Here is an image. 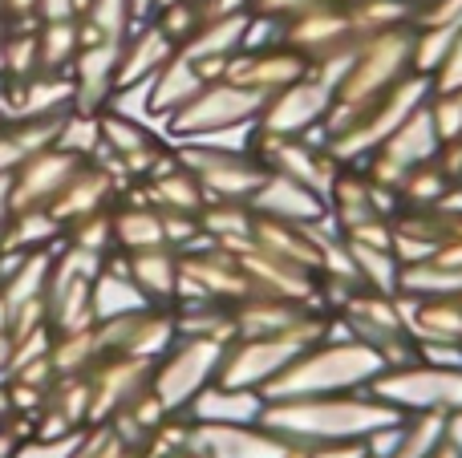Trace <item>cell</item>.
<instances>
[{"instance_id": "1", "label": "cell", "mask_w": 462, "mask_h": 458, "mask_svg": "<svg viewBox=\"0 0 462 458\" xmlns=\"http://www.w3.org/2000/svg\"><path fill=\"white\" fill-rule=\"evenodd\" d=\"M263 426L288 446H365L377 430L402 422L393 406H385L374 389L317 398H276L263 406Z\"/></svg>"}, {"instance_id": "2", "label": "cell", "mask_w": 462, "mask_h": 458, "mask_svg": "<svg viewBox=\"0 0 462 458\" xmlns=\"http://www.w3.org/2000/svg\"><path fill=\"white\" fill-rule=\"evenodd\" d=\"M390 370L377 349L365 341L349 337V333H328L325 341L309 345L304 353L292 357L284 373L263 389L268 402L276 398H317V394H353V389H369L382 373Z\"/></svg>"}, {"instance_id": "3", "label": "cell", "mask_w": 462, "mask_h": 458, "mask_svg": "<svg viewBox=\"0 0 462 458\" xmlns=\"http://www.w3.org/2000/svg\"><path fill=\"white\" fill-rule=\"evenodd\" d=\"M410 73H414V29H410V24L377 32V37H365L353 49L349 65H345L341 81H337L333 110H328V122H325V130H320V138H325L328 130H337L341 122H349L357 110H365L369 102H377L382 94H390Z\"/></svg>"}, {"instance_id": "4", "label": "cell", "mask_w": 462, "mask_h": 458, "mask_svg": "<svg viewBox=\"0 0 462 458\" xmlns=\"http://www.w3.org/2000/svg\"><path fill=\"white\" fill-rule=\"evenodd\" d=\"M377 398L410 418V414H458L462 410V353L450 349H422L414 362L390 365L374 381Z\"/></svg>"}, {"instance_id": "5", "label": "cell", "mask_w": 462, "mask_h": 458, "mask_svg": "<svg viewBox=\"0 0 462 458\" xmlns=\"http://www.w3.org/2000/svg\"><path fill=\"white\" fill-rule=\"evenodd\" d=\"M426 97H430V81H426L422 73H410V78L398 81L390 94H382L377 102H369L365 110L353 114L349 122H341L337 130H328L325 134L328 154H333L341 167H357V162H365L369 154H374L377 146H382L385 138H390L393 130L418 110V105H426Z\"/></svg>"}, {"instance_id": "6", "label": "cell", "mask_w": 462, "mask_h": 458, "mask_svg": "<svg viewBox=\"0 0 462 458\" xmlns=\"http://www.w3.org/2000/svg\"><path fill=\"white\" fill-rule=\"evenodd\" d=\"M268 97L255 94L247 86H236L227 78H216L167 118V134L175 142H195V138H219V134H236V130H252L260 118Z\"/></svg>"}, {"instance_id": "7", "label": "cell", "mask_w": 462, "mask_h": 458, "mask_svg": "<svg viewBox=\"0 0 462 458\" xmlns=\"http://www.w3.org/2000/svg\"><path fill=\"white\" fill-rule=\"evenodd\" d=\"M227 341L216 337H175V345L154 362L151 373V394L162 402L167 414H187V406L219 381V365H224Z\"/></svg>"}, {"instance_id": "8", "label": "cell", "mask_w": 462, "mask_h": 458, "mask_svg": "<svg viewBox=\"0 0 462 458\" xmlns=\"http://www.w3.org/2000/svg\"><path fill=\"white\" fill-rule=\"evenodd\" d=\"M175 154L199 179L208 203H247L263 183V162L244 146H224L219 138L208 142H175Z\"/></svg>"}, {"instance_id": "9", "label": "cell", "mask_w": 462, "mask_h": 458, "mask_svg": "<svg viewBox=\"0 0 462 458\" xmlns=\"http://www.w3.org/2000/svg\"><path fill=\"white\" fill-rule=\"evenodd\" d=\"M333 329H312V333H284V337H236L224 349V365H219V381L239 389H268L280 373L292 365L296 353L309 345L325 341Z\"/></svg>"}, {"instance_id": "10", "label": "cell", "mask_w": 462, "mask_h": 458, "mask_svg": "<svg viewBox=\"0 0 462 458\" xmlns=\"http://www.w3.org/2000/svg\"><path fill=\"white\" fill-rule=\"evenodd\" d=\"M333 94H337L333 81L325 73L309 69L292 86L268 94L260 118H255V130L260 134H284V138H320L328 110H333Z\"/></svg>"}, {"instance_id": "11", "label": "cell", "mask_w": 462, "mask_h": 458, "mask_svg": "<svg viewBox=\"0 0 462 458\" xmlns=\"http://www.w3.org/2000/svg\"><path fill=\"white\" fill-rule=\"evenodd\" d=\"M439 154H442V138H439V130H434V122H430V110L418 105V110L410 114V118L402 122V126L393 130V134L385 138V142L377 146L365 162H357V167L369 175V183L382 187L385 195L398 199L402 179H406L410 170L434 162Z\"/></svg>"}, {"instance_id": "12", "label": "cell", "mask_w": 462, "mask_h": 458, "mask_svg": "<svg viewBox=\"0 0 462 458\" xmlns=\"http://www.w3.org/2000/svg\"><path fill=\"white\" fill-rule=\"evenodd\" d=\"M244 297H252V280L239 268L236 252L208 243V240L179 252V297L175 300H219V305H236Z\"/></svg>"}, {"instance_id": "13", "label": "cell", "mask_w": 462, "mask_h": 458, "mask_svg": "<svg viewBox=\"0 0 462 458\" xmlns=\"http://www.w3.org/2000/svg\"><path fill=\"white\" fill-rule=\"evenodd\" d=\"M247 151L263 162V170H276V175H288L296 183L312 187L317 195H328L341 162L328 154L325 138H284V134H260L252 126V138H247Z\"/></svg>"}, {"instance_id": "14", "label": "cell", "mask_w": 462, "mask_h": 458, "mask_svg": "<svg viewBox=\"0 0 462 458\" xmlns=\"http://www.w3.org/2000/svg\"><path fill=\"white\" fill-rule=\"evenodd\" d=\"M187 451L195 458H288L292 446L272 435L263 422H191Z\"/></svg>"}, {"instance_id": "15", "label": "cell", "mask_w": 462, "mask_h": 458, "mask_svg": "<svg viewBox=\"0 0 462 458\" xmlns=\"http://www.w3.org/2000/svg\"><path fill=\"white\" fill-rule=\"evenodd\" d=\"M309 69H312V65L304 61L292 45H284V41H280V32H276L272 41H247V45L227 61L224 78L268 97V94H276V89L292 86V81L304 78Z\"/></svg>"}, {"instance_id": "16", "label": "cell", "mask_w": 462, "mask_h": 458, "mask_svg": "<svg viewBox=\"0 0 462 458\" xmlns=\"http://www.w3.org/2000/svg\"><path fill=\"white\" fill-rule=\"evenodd\" d=\"M151 373H154V362H143V357H122V353L102 357L86 373L89 378V426L110 422L138 394H146L151 389Z\"/></svg>"}, {"instance_id": "17", "label": "cell", "mask_w": 462, "mask_h": 458, "mask_svg": "<svg viewBox=\"0 0 462 458\" xmlns=\"http://www.w3.org/2000/svg\"><path fill=\"white\" fill-rule=\"evenodd\" d=\"M102 151L126 170L130 183H143L154 170V162L171 151L154 130H146L138 118H126V114L102 110Z\"/></svg>"}, {"instance_id": "18", "label": "cell", "mask_w": 462, "mask_h": 458, "mask_svg": "<svg viewBox=\"0 0 462 458\" xmlns=\"http://www.w3.org/2000/svg\"><path fill=\"white\" fill-rule=\"evenodd\" d=\"M118 195H122L118 179H114L97 159H86L78 170H73L69 183L61 187V195L49 203V215H53L65 232V227L81 224V219L97 215V211H110Z\"/></svg>"}, {"instance_id": "19", "label": "cell", "mask_w": 462, "mask_h": 458, "mask_svg": "<svg viewBox=\"0 0 462 458\" xmlns=\"http://www.w3.org/2000/svg\"><path fill=\"white\" fill-rule=\"evenodd\" d=\"M81 162L86 159H73V154L57 151V146H49V151L24 159L21 167H16V175H13V215L49 207V203L61 195V187L73 179V170H78Z\"/></svg>"}, {"instance_id": "20", "label": "cell", "mask_w": 462, "mask_h": 458, "mask_svg": "<svg viewBox=\"0 0 462 458\" xmlns=\"http://www.w3.org/2000/svg\"><path fill=\"white\" fill-rule=\"evenodd\" d=\"M252 24H255V13L216 16V21L203 24V29L195 32L187 45H179V53L191 57L208 81H216V78H224V69H227L231 57H236L239 49L247 45V37H252Z\"/></svg>"}, {"instance_id": "21", "label": "cell", "mask_w": 462, "mask_h": 458, "mask_svg": "<svg viewBox=\"0 0 462 458\" xmlns=\"http://www.w3.org/2000/svg\"><path fill=\"white\" fill-rule=\"evenodd\" d=\"M247 207L263 219H280V224H325V195H317L312 187L296 183L288 175L268 170L263 183L255 187V195L247 199Z\"/></svg>"}, {"instance_id": "22", "label": "cell", "mask_w": 462, "mask_h": 458, "mask_svg": "<svg viewBox=\"0 0 462 458\" xmlns=\"http://www.w3.org/2000/svg\"><path fill=\"white\" fill-rule=\"evenodd\" d=\"M402 313L418 349L462 353V297H402Z\"/></svg>"}, {"instance_id": "23", "label": "cell", "mask_w": 462, "mask_h": 458, "mask_svg": "<svg viewBox=\"0 0 462 458\" xmlns=\"http://www.w3.org/2000/svg\"><path fill=\"white\" fill-rule=\"evenodd\" d=\"M122 45L118 41H102V45H86L73 57V110L102 114L114 97V81H118Z\"/></svg>"}, {"instance_id": "24", "label": "cell", "mask_w": 462, "mask_h": 458, "mask_svg": "<svg viewBox=\"0 0 462 458\" xmlns=\"http://www.w3.org/2000/svg\"><path fill=\"white\" fill-rule=\"evenodd\" d=\"M138 195H143L151 207L159 211H175V215H199L203 203H208V195H203L199 179L191 175V170L179 162L175 146H171L167 154H162L159 162H154V170L138 183Z\"/></svg>"}, {"instance_id": "25", "label": "cell", "mask_w": 462, "mask_h": 458, "mask_svg": "<svg viewBox=\"0 0 462 458\" xmlns=\"http://www.w3.org/2000/svg\"><path fill=\"white\" fill-rule=\"evenodd\" d=\"M175 53H179V45L154 21L134 24V32L122 41V61H118V81H114V94H118V89L138 86V81H151Z\"/></svg>"}, {"instance_id": "26", "label": "cell", "mask_w": 462, "mask_h": 458, "mask_svg": "<svg viewBox=\"0 0 462 458\" xmlns=\"http://www.w3.org/2000/svg\"><path fill=\"white\" fill-rule=\"evenodd\" d=\"M122 272L143 289L151 305L171 308L179 297V252L175 248H146V252H122Z\"/></svg>"}, {"instance_id": "27", "label": "cell", "mask_w": 462, "mask_h": 458, "mask_svg": "<svg viewBox=\"0 0 462 458\" xmlns=\"http://www.w3.org/2000/svg\"><path fill=\"white\" fill-rule=\"evenodd\" d=\"M208 86V78L199 73V65L191 61V57L175 53L167 65H162L159 73L151 78V94H146V114H154V118L167 122L175 110H183L187 102H191L199 89Z\"/></svg>"}, {"instance_id": "28", "label": "cell", "mask_w": 462, "mask_h": 458, "mask_svg": "<svg viewBox=\"0 0 462 458\" xmlns=\"http://www.w3.org/2000/svg\"><path fill=\"white\" fill-rule=\"evenodd\" d=\"M114 224V252H146V248H167V232H162V211L151 207L143 195L122 199L110 207Z\"/></svg>"}, {"instance_id": "29", "label": "cell", "mask_w": 462, "mask_h": 458, "mask_svg": "<svg viewBox=\"0 0 462 458\" xmlns=\"http://www.w3.org/2000/svg\"><path fill=\"white\" fill-rule=\"evenodd\" d=\"M268 398L260 389H239L224 386V381H211L191 406H187V418L191 422H260Z\"/></svg>"}, {"instance_id": "30", "label": "cell", "mask_w": 462, "mask_h": 458, "mask_svg": "<svg viewBox=\"0 0 462 458\" xmlns=\"http://www.w3.org/2000/svg\"><path fill=\"white\" fill-rule=\"evenodd\" d=\"M252 224H255V211L247 203H203L199 211L203 240L219 243L227 252H244L252 243Z\"/></svg>"}, {"instance_id": "31", "label": "cell", "mask_w": 462, "mask_h": 458, "mask_svg": "<svg viewBox=\"0 0 462 458\" xmlns=\"http://www.w3.org/2000/svg\"><path fill=\"white\" fill-rule=\"evenodd\" d=\"M134 32V13L130 0H89L86 13L78 16V37L81 49L86 45H102V41H126Z\"/></svg>"}, {"instance_id": "32", "label": "cell", "mask_w": 462, "mask_h": 458, "mask_svg": "<svg viewBox=\"0 0 462 458\" xmlns=\"http://www.w3.org/2000/svg\"><path fill=\"white\" fill-rule=\"evenodd\" d=\"M345 243H349V260H353V272H357L361 289L398 297L402 264L393 256V248H377V243H357V240H345Z\"/></svg>"}, {"instance_id": "33", "label": "cell", "mask_w": 462, "mask_h": 458, "mask_svg": "<svg viewBox=\"0 0 462 458\" xmlns=\"http://www.w3.org/2000/svg\"><path fill=\"white\" fill-rule=\"evenodd\" d=\"M143 308H151V300L143 297V289H138L126 272H118V268L106 264L102 276L94 280V316L97 321L130 316V313H143Z\"/></svg>"}, {"instance_id": "34", "label": "cell", "mask_w": 462, "mask_h": 458, "mask_svg": "<svg viewBox=\"0 0 462 458\" xmlns=\"http://www.w3.org/2000/svg\"><path fill=\"white\" fill-rule=\"evenodd\" d=\"M398 297H462V268L447 264L439 256L402 268Z\"/></svg>"}, {"instance_id": "35", "label": "cell", "mask_w": 462, "mask_h": 458, "mask_svg": "<svg viewBox=\"0 0 462 458\" xmlns=\"http://www.w3.org/2000/svg\"><path fill=\"white\" fill-rule=\"evenodd\" d=\"M53 370L57 378H78V373H89L97 362H102V345H97L94 325L81 333H53Z\"/></svg>"}, {"instance_id": "36", "label": "cell", "mask_w": 462, "mask_h": 458, "mask_svg": "<svg viewBox=\"0 0 462 458\" xmlns=\"http://www.w3.org/2000/svg\"><path fill=\"white\" fill-rule=\"evenodd\" d=\"M37 45H41V73H69L73 57L81 53V37H78V16L73 21H49L37 29Z\"/></svg>"}, {"instance_id": "37", "label": "cell", "mask_w": 462, "mask_h": 458, "mask_svg": "<svg viewBox=\"0 0 462 458\" xmlns=\"http://www.w3.org/2000/svg\"><path fill=\"white\" fill-rule=\"evenodd\" d=\"M57 151L73 154V159H94L102 146V114H86V110H69L61 118L57 130Z\"/></svg>"}, {"instance_id": "38", "label": "cell", "mask_w": 462, "mask_h": 458, "mask_svg": "<svg viewBox=\"0 0 462 458\" xmlns=\"http://www.w3.org/2000/svg\"><path fill=\"white\" fill-rule=\"evenodd\" d=\"M5 69H8V81H29L32 73H41L37 29H32V32H8V41H5Z\"/></svg>"}, {"instance_id": "39", "label": "cell", "mask_w": 462, "mask_h": 458, "mask_svg": "<svg viewBox=\"0 0 462 458\" xmlns=\"http://www.w3.org/2000/svg\"><path fill=\"white\" fill-rule=\"evenodd\" d=\"M65 243L110 256V252H114V224H110V211H97V215H89V219H81V224L65 227Z\"/></svg>"}, {"instance_id": "40", "label": "cell", "mask_w": 462, "mask_h": 458, "mask_svg": "<svg viewBox=\"0 0 462 458\" xmlns=\"http://www.w3.org/2000/svg\"><path fill=\"white\" fill-rule=\"evenodd\" d=\"M426 110H430V122L439 130L442 146L458 142L462 138V89H450V94H430L426 97Z\"/></svg>"}, {"instance_id": "41", "label": "cell", "mask_w": 462, "mask_h": 458, "mask_svg": "<svg viewBox=\"0 0 462 458\" xmlns=\"http://www.w3.org/2000/svg\"><path fill=\"white\" fill-rule=\"evenodd\" d=\"M426 81H430V94H450V89H462V37L455 41V49H450L439 65H434V73Z\"/></svg>"}, {"instance_id": "42", "label": "cell", "mask_w": 462, "mask_h": 458, "mask_svg": "<svg viewBox=\"0 0 462 458\" xmlns=\"http://www.w3.org/2000/svg\"><path fill=\"white\" fill-rule=\"evenodd\" d=\"M37 16H41V24H49V21H73V16H78V0H41Z\"/></svg>"}, {"instance_id": "43", "label": "cell", "mask_w": 462, "mask_h": 458, "mask_svg": "<svg viewBox=\"0 0 462 458\" xmlns=\"http://www.w3.org/2000/svg\"><path fill=\"white\" fill-rule=\"evenodd\" d=\"M255 0H203V8H208V21H216V16H231V13H252Z\"/></svg>"}, {"instance_id": "44", "label": "cell", "mask_w": 462, "mask_h": 458, "mask_svg": "<svg viewBox=\"0 0 462 458\" xmlns=\"http://www.w3.org/2000/svg\"><path fill=\"white\" fill-rule=\"evenodd\" d=\"M442 443H447L450 451L462 458V410H458V414H447V418H442Z\"/></svg>"}, {"instance_id": "45", "label": "cell", "mask_w": 462, "mask_h": 458, "mask_svg": "<svg viewBox=\"0 0 462 458\" xmlns=\"http://www.w3.org/2000/svg\"><path fill=\"white\" fill-rule=\"evenodd\" d=\"M37 5L41 0H0V13L13 21H29V16H37Z\"/></svg>"}, {"instance_id": "46", "label": "cell", "mask_w": 462, "mask_h": 458, "mask_svg": "<svg viewBox=\"0 0 462 458\" xmlns=\"http://www.w3.org/2000/svg\"><path fill=\"white\" fill-rule=\"evenodd\" d=\"M13 224V175H0V232Z\"/></svg>"}, {"instance_id": "47", "label": "cell", "mask_w": 462, "mask_h": 458, "mask_svg": "<svg viewBox=\"0 0 462 458\" xmlns=\"http://www.w3.org/2000/svg\"><path fill=\"white\" fill-rule=\"evenodd\" d=\"M13 353H16L13 333H0V381H8V373H13Z\"/></svg>"}, {"instance_id": "48", "label": "cell", "mask_w": 462, "mask_h": 458, "mask_svg": "<svg viewBox=\"0 0 462 458\" xmlns=\"http://www.w3.org/2000/svg\"><path fill=\"white\" fill-rule=\"evenodd\" d=\"M21 446H29V443H21L8 426H0V458H16L21 454Z\"/></svg>"}, {"instance_id": "49", "label": "cell", "mask_w": 462, "mask_h": 458, "mask_svg": "<svg viewBox=\"0 0 462 458\" xmlns=\"http://www.w3.org/2000/svg\"><path fill=\"white\" fill-rule=\"evenodd\" d=\"M13 418V398H8V381H0V426Z\"/></svg>"}, {"instance_id": "50", "label": "cell", "mask_w": 462, "mask_h": 458, "mask_svg": "<svg viewBox=\"0 0 462 458\" xmlns=\"http://www.w3.org/2000/svg\"><path fill=\"white\" fill-rule=\"evenodd\" d=\"M8 41V21H5V13H0V45Z\"/></svg>"}, {"instance_id": "51", "label": "cell", "mask_w": 462, "mask_h": 458, "mask_svg": "<svg viewBox=\"0 0 462 458\" xmlns=\"http://www.w3.org/2000/svg\"><path fill=\"white\" fill-rule=\"evenodd\" d=\"M434 458H458V454H455V451H450V446H447V443H442V446H439V454H434Z\"/></svg>"}, {"instance_id": "52", "label": "cell", "mask_w": 462, "mask_h": 458, "mask_svg": "<svg viewBox=\"0 0 462 458\" xmlns=\"http://www.w3.org/2000/svg\"><path fill=\"white\" fill-rule=\"evenodd\" d=\"M171 458H195V454H191V451H183V454H171Z\"/></svg>"}, {"instance_id": "53", "label": "cell", "mask_w": 462, "mask_h": 458, "mask_svg": "<svg viewBox=\"0 0 462 458\" xmlns=\"http://www.w3.org/2000/svg\"><path fill=\"white\" fill-rule=\"evenodd\" d=\"M162 5H171V0H159V8H162Z\"/></svg>"}]
</instances>
